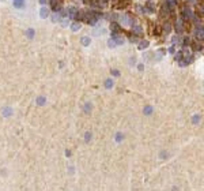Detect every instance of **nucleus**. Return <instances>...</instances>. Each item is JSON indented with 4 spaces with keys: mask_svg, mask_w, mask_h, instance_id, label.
I'll return each instance as SVG.
<instances>
[{
    "mask_svg": "<svg viewBox=\"0 0 204 191\" xmlns=\"http://www.w3.org/2000/svg\"><path fill=\"white\" fill-rule=\"evenodd\" d=\"M129 4H131L129 0H116V1L113 3L114 8H125L127 5H129Z\"/></svg>",
    "mask_w": 204,
    "mask_h": 191,
    "instance_id": "1",
    "label": "nucleus"
},
{
    "mask_svg": "<svg viewBox=\"0 0 204 191\" xmlns=\"http://www.w3.org/2000/svg\"><path fill=\"white\" fill-rule=\"evenodd\" d=\"M51 1V5H52V8H53L54 11H60L61 10V0H49Z\"/></svg>",
    "mask_w": 204,
    "mask_h": 191,
    "instance_id": "2",
    "label": "nucleus"
},
{
    "mask_svg": "<svg viewBox=\"0 0 204 191\" xmlns=\"http://www.w3.org/2000/svg\"><path fill=\"white\" fill-rule=\"evenodd\" d=\"M112 30H113V34H117L120 31V26L117 23H112Z\"/></svg>",
    "mask_w": 204,
    "mask_h": 191,
    "instance_id": "3",
    "label": "nucleus"
},
{
    "mask_svg": "<svg viewBox=\"0 0 204 191\" xmlns=\"http://www.w3.org/2000/svg\"><path fill=\"white\" fill-rule=\"evenodd\" d=\"M46 14H48V11H45V8H44V10H42V16H45Z\"/></svg>",
    "mask_w": 204,
    "mask_h": 191,
    "instance_id": "5",
    "label": "nucleus"
},
{
    "mask_svg": "<svg viewBox=\"0 0 204 191\" xmlns=\"http://www.w3.org/2000/svg\"><path fill=\"white\" fill-rule=\"evenodd\" d=\"M23 4H25V0H14V5L18 8H20Z\"/></svg>",
    "mask_w": 204,
    "mask_h": 191,
    "instance_id": "4",
    "label": "nucleus"
}]
</instances>
